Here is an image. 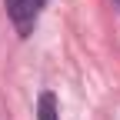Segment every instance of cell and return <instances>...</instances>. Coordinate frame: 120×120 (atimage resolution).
Returning <instances> with one entry per match:
<instances>
[{
    "instance_id": "7a4b0ae2",
    "label": "cell",
    "mask_w": 120,
    "mask_h": 120,
    "mask_svg": "<svg viewBox=\"0 0 120 120\" xmlns=\"http://www.w3.org/2000/svg\"><path fill=\"white\" fill-rule=\"evenodd\" d=\"M37 120H60V110H57V97L50 90H43L40 100H37Z\"/></svg>"
},
{
    "instance_id": "6da1fadb",
    "label": "cell",
    "mask_w": 120,
    "mask_h": 120,
    "mask_svg": "<svg viewBox=\"0 0 120 120\" xmlns=\"http://www.w3.org/2000/svg\"><path fill=\"white\" fill-rule=\"evenodd\" d=\"M37 0H7V13H10V20L17 23L20 30V37H27L30 30H34V20H37Z\"/></svg>"
}]
</instances>
